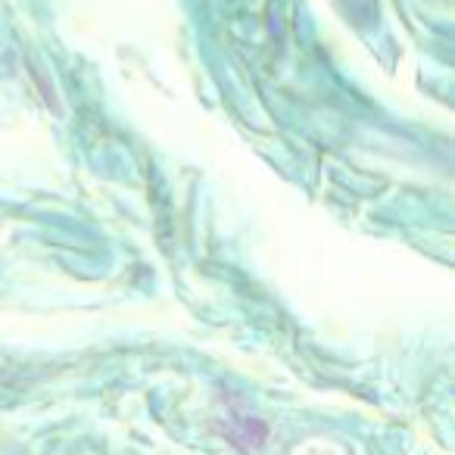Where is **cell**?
Listing matches in <instances>:
<instances>
[{
	"instance_id": "7a4b0ae2",
	"label": "cell",
	"mask_w": 455,
	"mask_h": 455,
	"mask_svg": "<svg viewBox=\"0 0 455 455\" xmlns=\"http://www.w3.org/2000/svg\"><path fill=\"white\" fill-rule=\"evenodd\" d=\"M293 455H349L340 443H331V440H309L297 449Z\"/></svg>"
},
{
	"instance_id": "6da1fadb",
	"label": "cell",
	"mask_w": 455,
	"mask_h": 455,
	"mask_svg": "<svg viewBox=\"0 0 455 455\" xmlns=\"http://www.w3.org/2000/svg\"><path fill=\"white\" fill-rule=\"evenodd\" d=\"M225 436L237 449H262L268 443V424L253 415H235L225 427Z\"/></svg>"
}]
</instances>
